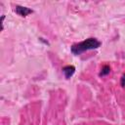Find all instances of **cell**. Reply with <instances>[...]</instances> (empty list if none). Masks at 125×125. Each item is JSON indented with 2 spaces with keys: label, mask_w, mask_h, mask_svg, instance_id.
Masks as SVG:
<instances>
[{
  "label": "cell",
  "mask_w": 125,
  "mask_h": 125,
  "mask_svg": "<svg viewBox=\"0 0 125 125\" xmlns=\"http://www.w3.org/2000/svg\"><path fill=\"white\" fill-rule=\"evenodd\" d=\"M15 12L21 16V17H26L28 16L29 14L33 13V11L27 7H23V6H16V9H15Z\"/></svg>",
  "instance_id": "obj_2"
},
{
  "label": "cell",
  "mask_w": 125,
  "mask_h": 125,
  "mask_svg": "<svg viewBox=\"0 0 125 125\" xmlns=\"http://www.w3.org/2000/svg\"><path fill=\"white\" fill-rule=\"evenodd\" d=\"M62 72L66 79H69L75 72V66L73 65H65L62 67Z\"/></svg>",
  "instance_id": "obj_3"
},
{
  "label": "cell",
  "mask_w": 125,
  "mask_h": 125,
  "mask_svg": "<svg viewBox=\"0 0 125 125\" xmlns=\"http://www.w3.org/2000/svg\"><path fill=\"white\" fill-rule=\"evenodd\" d=\"M120 84H121V86H122V87H125V74H123V75H122L121 80H120Z\"/></svg>",
  "instance_id": "obj_5"
},
{
  "label": "cell",
  "mask_w": 125,
  "mask_h": 125,
  "mask_svg": "<svg viewBox=\"0 0 125 125\" xmlns=\"http://www.w3.org/2000/svg\"><path fill=\"white\" fill-rule=\"evenodd\" d=\"M109 72H110V66L107 65V64H105V65H104V66L102 67L101 72L99 73V75H100V76H104V75H107Z\"/></svg>",
  "instance_id": "obj_4"
},
{
  "label": "cell",
  "mask_w": 125,
  "mask_h": 125,
  "mask_svg": "<svg viewBox=\"0 0 125 125\" xmlns=\"http://www.w3.org/2000/svg\"><path fill=\"white\" fill-rule=\"evenodd\" d=\"M102 45V43L94 37H90L87 38L84 41H81L79 43L73 44L70 48L71 53L73 55H80L83 52H86L88 50H94V49H98L100 46Z\"/></svg>",
  "instance_id": "obj_1"
}]
</instances>
